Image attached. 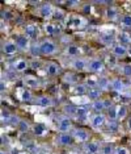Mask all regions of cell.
<instances>
[{
  "label": "cell",
  "mask_w": 131,
  "mask_h": 154,
  "mask_svg": "<svg viewBox=\"0 0 131 154\" xmlns=\"http://www.w3.org/2000/svg\"><path fill=\"white\" fill-rule=\"evenodd\" d=\"M39 46H41V55L42 57H53V55H57L59 53V45L50 37L41 38Z\"/></svg>",
  "instance_id": "6da1fadb"
},
{
  "label": "cell",
  "mask_w": 131,
  "mask_h": 154,
  "mask_svg": "<svg viewBox=\"0 0 131 154\" xmlns=\"http://www.w3.org/2000/svg\"><path fill=\"white\" fill-rule=\"evenodd\" d=\"M55 125H57L58 133H71L75 128L74 127V120L70 119V117H67L63 113H60L59 116H57Z\"/></svg>",
  "instance_id": "7a4b0ae2"
},
{
  "label": "cell",
  "mask_w": 131,
  "mask_h": 154,
  "mask_svg": "<svg viewBox=\"0 0 131 154\" xmlns=\"http://www.w3.org/2000/svg\"><path fill=\"white\" fill-rule=\"evenodd\" d=\"M21 82H22V85H24L25 88L32 90V91L39 90L41 87H42V85H43L42 79H41L39 76L33 75V74H25L21 78Z\"/></svg>",
  "instance_id": "3957f363"
},
{
  "label": "cell",
  "mask_w": 131,
  "mask_h": 154,
  "mask_svg": "<svg viewBox=\"0 0 131 154\" xmlns=\"http://www.w3.org/2000/svg\"><path fill=\"white\" fill-rule=\"evenodd\" d=\"M113 104L114 103H113L110 99H104V97H102V99L91 101L89 106H91V111L93 112V113H105Z\"/></svg>",
  "instance_id": "277c9868"
},
{
  "label": "cell",
  "mask_w": 131,
  "mask_h": 154,
  "mask_svg": "<svg viewBox=\"0 0 131 154\" xmlns=\"http://www.w3.org/2000/svg\"><path fill=\"white\" fill-rule=\"evenodd\" d=\"M106 66L105 62L102 61L101 58H88V72H91L92 75H100L105 71Z\"/></svg>",
  "instance_id": "5b68a950"
},
{
  "label": "cell",
  "mask_w": 131,
  "mask_h": 154,
  "mask_svg": "<svg viewBox=\"0 0 131 154\" xmlns=\"http://www.w3.org/2000/svg\"><path fill=\"white\" fill-rule=\"evenodd\" d=\"M71 134L76 143H83V145H84V143H87L88 141H91V133H89L87 128L76 127V128H74Z\"/></svg>",
  "instance_id": "8992f818"
},
{
  "label": "cell",
  "mask_w": 131,
  "mask_h": 154,
  "mask_svg": "<svg viewBox=\"0 0 131 154\" xmlns=\"http://www.w3.org/2000/svg\"><path fill=\"white\" fill-rule=\"evenodd\" d=\"M0 49H1L3 55H5V57H13V55H16L17 53H20L15 40H11V38H7V40L3 38L1 40V48Z\"/></svg>",
  "instance_id": "52a82bcc"
},
{
  "label": "cell",
  "mask_w": 131,
  "mask_h": 154,
  "mask_svg": "<svg viewBox=\"0 0 131 154\" xmlns=\"http://www.w3.org/2000/svg\"><path fill=\"white\" fill-rule=\"evenodd\" d=\"M43 70L46 72V75L49 76H58V75H63V69H62L60 63L55 61H45L43 62Z\"/></svg>",
  "instance_id": "ba28073f"
},
{
  "label": "cell",
  "mask_w": 131,
  "mask_h": 154,
  "mask_svg": "<svg viewBox=\"0 0 131 154\" xmlns=\"http://www.w3.org/2000/svg\"><path fill=\"white\" fill-rule=\"evenodd\" d=\"M70 67L74 72H84L88 71V58L84 57H76L70 59Z\"/></svg>",
  "instance_id": "9c48e42d"
},
{
  "label": "cell",
  "mask_w": 131,
  "mask_h": 154,
  "mask_svg": "<svg viewBox=\"0 0 131 154\" xmlns=\"http://www.w3.org/2000/svg\"><path fill=\"white\" fill-rule=\"evenodd\" d=\"M88 122H89V125H91L92 129H95V131H100V129L106 127L108 117H106L105 113H93Z\"/></svg>",
  "instance_id": "30bf717a"
},
{
  "label": "cell",
  "mask_w": 131,
  "mask_h": 154,
  "mask_svg": "<svg viewBox=\"0 0 131 154\" xmlns=\"http://www.w3.org/2000/svg\"><path fill=\"white\" fill-rule=\"evenodd\" d=\"M33 104L37 107H41V108H53L55 106V101H54V97H51L50 95L41 94V95L34 96Z\"/></svg>",
  "instance_id": "8fae6325"
},
{
  "label": "cell",
  "mask_w": 131,
  "mask_h": 154,
  "mask_svg": "<svg viewBox=\"0 0 131 154\" xmlns=\"http://www.w3.org/2000/svg\"><path fill=\"white\" fill-rule=\"evenodd\" d=\"M13 40H15L20 53H29L30 46H32V40L30 38H28L25 34H17Z\"/></svg>",
  "instance_id": "7c38bea8"
},
{
  "label": "cell",
  "mask_w": 131,
  "mask_h": 154,
  "mask_svg": "<svg viewBox=\"0 0 131 154\" xmlns=\"http://www.w3.org/2000/svg\"><path fill=\"white\" fill-rule=\"evenodd\" d=\"M11 66L15 72H17V74H24L28 69H30V62L24 57H19V58L13 59Z\"/></svg>",
  "instance_id": "4fadbf2b"
},
{
  "label": "cell",
  "mask_w": 131,
  "mask_h": 154,
  "mask_svg": "<svg viewBox=\"0 0 131 154\" xmlns=\"http://www.w3.org/2000/svg\"><path fill=\"white\" fill-rule=\"evenodd\" d=\"M67 26L72 28V29H83L87 26V19L83 17L81 15H74L67 17Z\"/></svg>",
  "instance_id": "5bb4252c"
},
{
  "label": "cell",
  "mask_w": 131,
  "mask_h": 154,
  "mask_svg": "<svg viewBox=\"0 0 131 154\" xmlns=\"http://www.w3.org/2000/svg\"><path fill=\"white\" fill-rule=\"evenodd\" d=\"M55 143L58 146H62V148H67V146L74 145L75 140L71 133H58L55 136Z\"/></svg>",
  "instance_id": "9a60e30c"
},
{
  "label": "cell",
  "mask_w": 131,
  "mask_h": 154,
  "mask_svg": "<svg viewBox=\"0 0 131 154\" xmlns=\"http://www.w3.org/2000/svg\"><path fill=\"white\" fill-rule=\"evenodd\" d=\"M54 9L55 7L53 5V3L45 2V3H41V5L38 7V13L42 19H53Z\"/></svg>",
  "instance_id": "2e32d148"
},
{
  "label": "cell",
  "mask_w": 131,
  "mask_h": 154,
  "mask_svg": "<svg viewBox=\"0 0 131 154\" xmlns=\"http://www.w3.org/2000/svg\"><path fill=\"white\" fill-rule=\"evenodd\" d=\"M112 54L114 55L117 59H123V58L129 57V48L117 42L112 46Z\"/></svg>",
  "instance_id": "e0dca14e"
},
{
  "label": "cell",
  "mask_w": 131,
  "mask_h": 154,
  "mask_svg": "<svg viewBox=\"0 0 131 154\" xmlns=\"http://www.w3.org/2000/svg\"><path fill=\"white\" fill-rule=\"evenodd\" d=\"M102 145L96 140H91L87 143H84V152L87 154H100Z\"/></svg>",
  "instance_id": "ac0fdd59"
},
{
  "label": "cell",
  "mask_w": 131,
  "mask_h": 154,
  "mask_svg": "<svg viewBox=\"0 0 131 154\" xmlns=\"http://www.w3.org/2000/svg\"><path fill=\"white\" fill-rule=\"evenodd\" d=\"M34 94L32 90H28L25 87H21V90L19 91V100L21 103H26V104H33V100H34Z\"/></svg>",
  "instance_id": "d6986e66"
},
{
  "label": "cell",
  "mask_w": 131,
  "mask_h": 154,
  "mask_svg": "<svg viewBox=\"0 0 131 154\" xmlns=\"http://www.w3.org/2000/svg\"><path fill=\"white\" fill-rule=\"evenodd\" d=\"M127 88V85L125 82V79L121 78V76H115L112 78V85H110V90L115 91V92H123Z\"/></svg>",
  "instance_id": "ffe728a7"
},
{
  "label": "cell",
  "mask_w": 131,
  "mask_h": 154,
  "mask_svg": "<svg viewBox=\"0 0 131 154\" xmlns=\"http://www.w3.org/2000/svg\"><path fill=\"white\" fill-rule=\"evenodd\" d=\"M62 113L66 115L67 117L72 119V120H75V117H76V113H77V106L75 103H66L64 106H62Z\"/></svg>",
  "instance_id": "44dd1931"
},
{
  "label": "cell",
  "mask_w": 131,
  "mask_h": 154,
  "mask_svg": "<svg viewBox=\"0 0 131 154\" xmlns=\"http://www.w3.org/2000/svg\"><path fill=\"white\" fill-rule=\"evenodd\" d=\"M98 40H100V42H101L102 45H105V46H113L114 44H117V36H114V34L110 33V32L100 33Z\"/></svg>",
  "instance_id": "7402d4cb"
},
{
  "label": "cell",
  "mask_w": 131,
  "mask_h": 154,
  "mask_svg": "<svg viewBox=\"0 0 131 154\" xmlns=\"http://www.w3.org/2000/svg\"><path fill=\"white\" fill-rule=\"evenodd\" d=\"M32 133L36 137H45L49 133V128L43 122H34L32 125Z\"/></svg>",
  "instance_id": "603a6c76"
},
{
  "label": "cell",
  "mask_w": 131,
  "mask_h": 154,
  "mask_svg": "<svg viewBox=\"0 0 131 154\" xmlns=\"http://www.w3.org/2000/svg\"><path fill=\"white\" fill-rule=\"evenodd\" d=\"M38 33H39V30L36 24H26L24 26V34L28 38H30L32 41H36V38L38 37Z\"/></svg>",
  "instance_id": "cb8c5ba5"
},
{
  "label": "cell",
  "mask_w": 131,
  "mask_h": 154,
  "mask_svg": "<svg viewBox=\"0 0 131 154\" xmlns=\"http://www.w3.org/2000/svg\"><path fill=\"white\" fill-rule=\"evenodd\" d=\"M105 17L110 21H117V20L121 19V13H119V9L117 8L115 5H109L106 7L105 9Z\"/></svg>",
  "instance_id": "d4e9b609"
},
{
  "label": "cell",
  "mask_w": 131,
  "mask_h": 154,
  "mask_svg": "<svg viewBox=\"0 0 131 154\" xmlns=\"http://www.w3.org/2000/svg\"><path fill=\"white\" fill-rule=\"evenodd\" d=\"M88 90H89V87H88L87 83L85 82H79L76 86L72 87L71 91H72V94H74V96L81 97V96H87Z\"/></svg>",
  "instance_id": "484cf974"
},
{
  "label": "cell",
  "mask_w": 131,
  "mask_h": 154,
  "mask_svg": "<svg viewBox=\"0 0 131 154\" xmlns=\"http://www.w3.org/2000/svg\"><path fill=\"white\" fill-rule=\"evenodd\" d=\"M117 42L130 48L131 46V33H130V30H126V29L121 30V32L117 34Z\"/></svg>",
  "instance_id": "4316f807"
},
{
  "label": "cell",
  "mask_w": 131,
  "mask_h": 154,
  "mask_svg": "<svg viewBox=\"0 0 131 154\" xmlns=\"http://www.w3.org/2000/svg\"><path fill=\"white\" fill-rule=\"evenodd\" d=\"M89 111L85 106H77V113H76V117H75V120L79 121V122H84V121H89V119H91V115H89Z\"/></svg>",
  "instance_id": "83f0119b"
},
{
  "label": "cell",
  "mask_w": 131,
  "mask_h": 154,
  "mask_svg": "<svg viewBox=\"0 0 131 154\" xmlns=\"http://www.w3.org/2000/svg\"><path fill=\"white\" fill-rule=\"evenodd\" d=\"M62 82L66 83V85L68 86H76L79 83V79L76 78V72L74 71H68V72H64L63 75H62Z\"/></svg>",
  "instance_id": "f1b7e54d"
},
{
  "label": "cell",
  "mask_w": 131,
  "mask_h": 154,
  "mask_svg": "<svg viewBox=\"0 0 131 154\" xmlns=\"http://www.w3.org/2000/svg\"><path fill=\"white\" fill-rule=\"evenodd\" d=\"M110 85H112V79H110V78H108V76H105V75H98V78H97V87L102 91V92L109 91L110 90Z\"/></svg>",
  "instance_id": "f546056e"
},
{
  "label": "cell",
  "mask_w": 131,
  "mask_h": 154,
  "mask_svg": "<svg viewBox=\"0 0 131 154\" xmlns=\"http://www.w3.org/2000/svg\"><path fill=\"white\" fill-rule=\"evenodd\" d=\"M80 53H81V50H80V46H79V45L70 44V45H67V48H66V55H67L68 58L81 57Z\"/></svg>",
  "instance_id": "4dcf8cb0"
},
{
  "label": "cell",
  "mask_w": 131,
  "mask_h": 154,
  "mask_svg": "<svg viewBox=\"0 0 131 154\" xmlns=\"http://www.w3.org/2000/svg\"><path fill=\"white\" fill-rule=\"evenodd\" d=\"M42 29H43L45 34H46L47 37H50V38L59 32V29H58V26H57V24L55 23H45L42 25Z\"/></svg>",
  "instance_id": "1f68e13d"
},
{
  "label": "cell",
  "mask_w": 131,
  "mask_h": 154,
  "mask_svg": "<svg viewBox=\"0 0 131 154\" xmlns=\"http://www.w3.org/2000/svg\"><path fill=\"white\" fill-rule=\"evenodd\" d=\"M129 117V107L126 104H118L117 108V121L121 122L123 120H127Z\"/></svg>",
  "instance_id": "d6a6232c"
},
{
  "label": "cell",
  "mask_w": 131,
  "mask_h": 154,
  "mask_svg": "<svg viewBox=\"0 0 131 154\" xmlns=\"http://www.w3.org/2000/svg\"><path fill=\"white\" fill-rule=\"evenodd\" d=\"M102 94H104V92H102L98 87H89L87 97L89 99V101H95V100L102 99Z\"/></svg>",
  "instance_id": "836d02e7"
},
{
  "label": "cell",
  "mask_w": 131,
  "mask_h": 154,
  "mask_svg": "<svg viewBox=\"0 0 131 154\" xmlns=\"http://www.w3.org/2000/svg\"><path fill=\"white\" fill-rule=\"evenodd\" d=\"M67 13H66V11H63L62 8H59V7H55V9H54V15H53V19L51 20H54L55 23H62V21H64V20H67Z\"/></svg>",
  "instance_id": "e575fe53"
},
{
  "label": "cell",
  "mask_w": 131,
  "mask_h": 154,
  "mask_svg": "<svg viewBox=\"0 0 131 154\" xmlns=\"http://www.w3.org/2000/svg\"><path fill=\"white\" fill-rule=\"evenodd\" d=\"M29 54L32 55L33 58H38V57H42V55H41V46H39V40L32 41V46H30Z\"/></svg>",
  "instance_id": "d590c367"
},
{
  "label": "cell",
  "mask_w": 131,
  "mask_h": 154,
  "mask_svg": "<svg viewBox=\"0 0 131 154\" xmlns=\"http://www.w3.org/2000/svg\"><path fill=\"white\" fill-rule=\"evenodd\" d=\"M119 23L126 30L127 29L130 30L131 29V13H125V15H122L119 19Z\"/></svg>",
  "instance_id": "8d00e7d4"
},
{
  "label": "cell",
  "mask_w": 131,
  "mask_h": 154,
  "mask_svg": "<svg viewBox=\"0 0 131 154\" xmlns=\"http://www.w3.org/2000/svg\"><path fill=\"white\" fill-rule=\"evenodd\" d=\"M106 132H109V133H115L117 131H118V128H119V122L117 121V120H108V122H106Z\"/></svg>",
  "instance_id": "74e56055"
},
{
  "label": "cell",
  "mask_w": 131,
  "mask_h": 154,
  "mask_svg": "<svg viewBox=\"0 0 131 154\" xmlns=\"http://www.w3.org/2000/svg\"><path fill=\"white\" fill-rule=\"evenodd\" d=\"M117 108H118V104H113V106L105 112L108 120H112V121L113 120H117Z\"/></svg>",
  "instance_id": "f35d334b"
},
{
  "label": "cell",
  "mask_w": 131,
  "mask_h": 154,
  "mask_svg": "<svg viewBox=\"0 0 131 154\" xmlns=\"http://www.w3.org/2000/svg\"><path fill=\"white\" fill-rule=\"evenodd\" d=\"M17 129H19V132H21V133H26V132L32 131V125L29 124V121H28V120H24V119H22V120L20 121Z\"/></svg>",
  "instance_id": "ab89813d"
},
{
  "label": "cell",
  "mask_w": 131,
  "mask_h": 154,
  "mask_svg": "<svg viewBox=\"0 0 131 154\" xmlns=\"http://www.w3.org/2000/svg\"><path fill=\"white\" fill-rule=\"evenodd\" d=\"M13 19H15V15H13L12 11H9V9H1V20L3 21L8 23Z\"/></svg>",
  "instance_id": "60d3db41"
},
{
  "label": "cell",
  "mask_w": 131,
  "mask_h": 154,
  "mask_svg": "<svg viewBox=\"0 0 131 154\" xmlns=\"http://www.w3.org/2000/svg\"><path fill=\"white\" fill-rule=\"evenodd\" d=\"M12 116H13V113H11L7 108H3L1 109V122L3 124H9V121H11V119H12Z\"/></svg>",
  "instance_id": "b9f144b4"
},
{
  "label": "cell",
  "mask_w": 131,
  "mask_h": 154,
  "mask_svg": "<svg viewBox=\"0 0 131 154\" xmlns=\"http://www.w3.org/2000/svg\"><path fill=\"white\" fill-rule=\"evenodd\" d=\"M81 4V2H79V0H66L64 2V7L68 9H75V8H79Z\"/></svg>",
  "instance_id": "7bdbcfd3"
},
{
  "label": "cell",
  "mask_w": 131,
  "mask_h": 154,
  "mask_svg": "<svg viewBox=\"0 0 131 154\" xmlns=\"http://www.w3.org/2000/svg\"><path fill=\"white\" fill-rule=\"evenodd\" d=\"M121 74L125 78H131V63H125L121 66Z\"/></svg>",
  "instance_id": "ee69618b"
},
{
  "label": "cell",
  "mask_w": 131,
  "mask_h": 154,
  "mask_svg": "<svg viewBox=\"0 0 131 154\" xmlns=\"http://www.w3.org/2000/svg\"><path fill=\"white\" fill-rule=\"evenodd\" d=\"M29 62H30V69H33V70L43 69V62H42V61H39V59L33 58L32 61H29Z\"/></svg>",
  "instance_id": "f6af8a7d"
},
{
  "label": "cell",
  "mask_w": 131,
  "mask_h": 154,
  "mask_svg": "<svg viewBox=\"0 0 131 154\" xmlns=\"http://www.w3.org/2000/svg\"><path fill=\"white\" fill-rule=\"evenodd\" d=\"M114 150H115V146L110 145V143H106V145H102L101 153L102 154H114Z\"/></svg>",
  "instance_id": "bcb514c9"
},
{
  "label": "cell",
  "mask_w": 131,
  "mask_h": 154,
  "mask_svg": "<svg viewBox=\"0 0 131 154\" xmlns=\"http://www.w3.org/2000/svg\"><path fill=\"white\" fill-rule=\"evenodd\" d=\"M114 154H130V150L126 146H115Z\"/></svg>",
  "instance_id": "7dc6e473"
},
{
  "label": "cell",
  "mask_w": 131,
  "mask_h": 154,
  "mask_svg": "<svg viewBox=\"0 0 131 154\" xmlns=\"http://www.w3.org/2000/svg\"><path fill=\"white\" fill-rule=\"evenodd\" d=\"M0 91H1V94H4V91H7V83H4V79L0 80Z\"/></svg>",
  "instance_id": "c3c4849f"
},
{
  "label": "cell",
  "mask_w": 131,
  "mask_h": 154,
  "mask_svg": "<svg viewBox=\"0 0 131 154\" xmlns=\"http://www.w3.org/2000/svg\"><path fill=\"white\" fill-rule=\"evenodd\" d=\"M126 124H127V129L131 132V116L127 117V120H126Z\"/></svg>",
  "instance_id": "681fc988"
},
{
  "label": "cell",
  "mask_w": 131,
  "mask_h": 154,
  "mask_svg": "<svg viewBox=\"0 0 131 154\" xmlns=\"http://www.w3.org/2000/svg\"><path fill=\"white\" fill-rule=\"evenodd\" d=\"M129 57H131V46L129 48Z\"/></svg>",
  "instance_id": "f907efd6"
},
{
  "label": "cell",
  "mask_w": 131,
  "mask_h": 154,
  "mask_svg": "<svg viewBox=\"0 0 131 154\" xmlns=\"http://www.w3.org/2000/svg\"><path fill=\"white\" fill-rule=\"evenodd\" d=\"M0 154H8V153H7L5 150H1V152H0Z\"/></svg>",
  "instance_id": "816d5d0a"
},
{
  "label": "cell",
  "mask_w": 131,
  "mask_h": 154,
  "mask_svg": "<svg viewBox=\"0 0 131 154\" xmlns=\"http://www.w3.org/2000/svg\"><path fill=\"white\" fill-rule=\"evenodd\" d=\"M130 33H131V29H130Z\"/></svg>",
  "instance_id": "f5cc1de1"
}]
</instances>
